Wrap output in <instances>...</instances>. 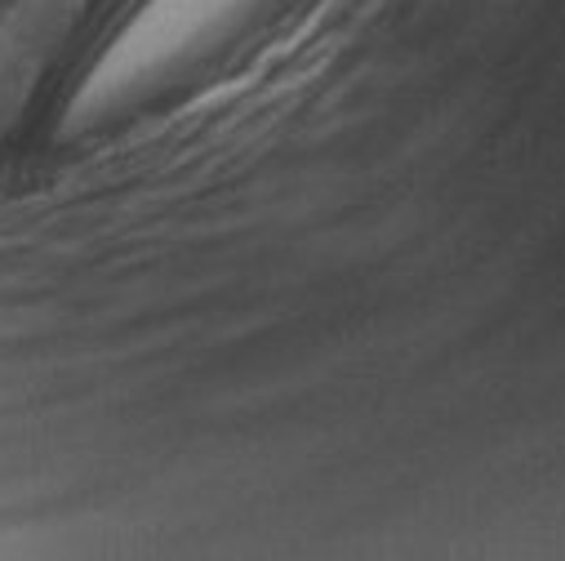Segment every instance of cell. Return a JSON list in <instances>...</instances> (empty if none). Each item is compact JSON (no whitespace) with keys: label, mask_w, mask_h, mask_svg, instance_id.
<instances>
[{"label":"cell","mask_w":565,"mask_h":561,"mask_svg":"<svg viewBox=\"0 0 565 561\" xmlns=\"http://www.w3.org/2000/svg\"><path fill=\"white\" fill-rule=\"evenodd\" d=\"M249 6L254 0H143L89 67L72 116H94L111 107L134 85H143L148 76L192 54L201 41H210L227 19L245 14Z\"/></svg>","instance_id":"6da1fadb"}]
</instances>
